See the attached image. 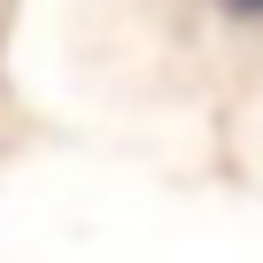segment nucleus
Returning a JSON list of instances; mask_svg holds the SVG:
<instances>
[{"mask_svg": "<svg viewBox=\"0 0 263 263\" xmlns=\"http://www.w3.org/2000/svg\"><path fill=\"white\" fill-rule=\"evenodd\" d=\"M232 8H263V0H232Z\"/></svg>", "mask_w": 263, "mask_h": 263, "instance_id": "nucleus-1", "label": "nucleus"}]
</instances>
